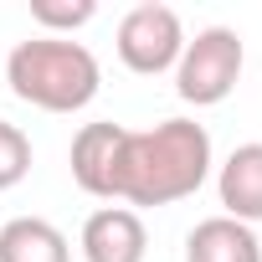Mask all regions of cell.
<instances>
[{"label":"cell","instance_id":"obj_8","mask_svg":"<svg viewBox=\"0 0 262 262\" xmlns=\"http://www.w3.org/2000/svg\"><path fill=\"white\" fill-rule=\"evenodd\" d=\"M185 262H262V242L231 216H206L185 236Z\"/></svg>","mask_w":262,"mask_h":262},{"label":"cell","instance_id":"obj_6","mask_svg":"<svg viewBox=\"0 0 262 262\" xmlns=\"http://www.w3.org/2000/svg\"><path fill=\"white\" fill-rule=\"evenodd\" d=\"M82 257L88 262H144L149 252V231L139 221V211L128 206H103L82 221Z\"/></svg>","mask_w":262,"mask_h":262},{"label":"cell","instance_id":"obj_3","mask_svg":"<svg viewBox=\"0 0 262 262\" xmlns=\"http://www.w3.org/2000/svg\"><path fill=\"white\" fill-rule=\"evenodd\" d=\"M242 62H247L242 36L231 26H206V31H195V41H185V52L175 62V93L195 108H216L242 82Z\"/></svg>","mask_w":262,"mask_h":262},{"label":"cell","instance_id":"obj_1","mask_svg":"<svg viewBox=\"0 0 262 262\" xmlns=\"http://www.w3.org/2000/svg\"><path fill=\"white\" fill-rule=\"evenodd\" d=\"M211 175V134L195 118H165L155 128H128L118 201L128 206H175L195 195Z\"/></svg>","mask_w":262,"mask_h":262},{"label":"cell","instance_id":"obj_5","mask_svg":"<svg viewBox=\"0 0 262 262\" xmlns=\"http://www.w3.org/2000/svg\"><path fill=\"white\" fill-rule=\"evenodd\" d=\"M123 123H82L72 134V180L98 195V201H118V165H123Z\"/></svg>","mask_w":262,"mask_h":262},{"label":"cell","instance_id":"obj_10","mask_svg":"<svg viewBox=\"0 0 262 262\" xmlns=\"http://www.w3.org/2000/svg\"><path fill=\"white\" fill-rule=\"evenodd\" d=\"M93 16H98L93 0H31V21H36L47 36H57V31H77V26H88Z\"/></svg>","mask_w":262,"mask_h":262},{"label":"cell","instance_id":"obj_4","mask_svg":"<svg viewBox=\"0 0 262 262\" xmlns=\"http://www.w3.org/2000/svg\"><path fill=\"white\" fill-rule=\"evenodd\" d=\"M118 62L128 72H139V77H160L180 62L185 52V26L170 6H160V0H144V6H134L123 21H118Z\"/></svg>","mask_w":262,"mask_h":262},{"label":"cell","instance_id":"obj_11","mask_svg":"<svg viewBox=\"0 0 262 262\" xmlns=\"http://www.w3.org/2000/svg\"><path fill=\"white\" fill-rule=\"evenodd\" d=\"M26 175H31V139L0 118V190H16Z\"/></svg>","mask_w":262,"mask_h":262},{"label":"cell","instance_id":"obj_7","mask_svg":"<svg viewBox=\"0 0 262 262\" xmlns=\"http://www.w3.org/2000/svg\"><path fill=\"white\" fill-rule=\"evenodd\" d=\"M216 195L231 221L257 226L262 221V144H236L216 175Z\"/></svg>","mask_w":262,"mask_h":262},{"label":"cell","instance_id":"obj_2","mask_svg":"<svg viewBox=\"0 0 262 262\" xmlns=\"http://www.w3.org/2000/svg\"><path fill=\"white\" fill-rule=\"evenodd\" d=\"M6 82H11V93L21 103H31L41 113H77V108H88L98 98L103 67L72 36H31V41L11 47Z\"/></svg>","mask_w":262,"mask_h":262},{"label":"cell","instance_id":"obj_9","mask_svg":"<svg viewBox=\"0 0 262 262\" xmlns=\"http://www.w3.org/2000/svg\"><path fill=\"white\" fill-rule=\"evenodd\" d=\"M0 262H72V247L52 221L16 216L0 226Z\"/></svg>","mask_w":262,"mask_h":262}]
</instances>
